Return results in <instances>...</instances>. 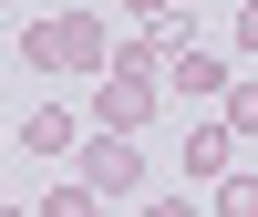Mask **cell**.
I'll return each instance as SVG.
<instances>
[{
  "label": "cell",
  "mask_w": 258,
  "mask_h": 217,
  "mask_svg": "<svg viewBox=\"0 0 258 217\" xmlns=\"http://www.w3.org/2000/svg\"><path fill=\"white\" fill-rule=\"evenodd\" d=\"M21 62H31V73L103 83L114 73V31H103V11H41V21H21Z\"/></svg>",
  "instance_id": "obj_1"
},
{
  "label": "cell",
  "mask_w": 258,
  "mask_h": 217,
  "mask_svg": "<svg viewBox=\"0 0 258 217\" xmlns=\"http://www.w3.org/2000/svg\"><path fill=\"white\" fill-rule=\"evenodd\" d=\"M155 103H165V52H155V41H124L114 73L93 83V135H145Z\"/></svg>",
  "instance_id": "obj_2"
},
{
  "label": "cell",
  "mask_w": 258,
  "mask_h": 217,
  "mask_svg": "<svg viewBox=\"0 0 258 217\" xmlns=\"http://www.w3.org/2000/svg\"><path fill=\"white\" fill-rule=\"evenodd\" d=\"M73 186H93V197H135V186H145V155H135V135H83V155H73Z\"/></svg>",
  "instance_id": "obj_3"
},
{
  "label": "cell",
  "mask_w": 258,
  "mask_h": 217,
  "mask_svg": "<svg viewBox=\"0 0 258 217\" xmlns=\"http://www.w3.org/2000/svg\"><path fill=\"white\" fill-rule=\"evenodd\" d=\"M186 186H227V176H238V135H227V114H197V124H186Z\"/></svg>",
  "instance_id": "obj_4"
},
{
  "label": "cell",
  "mask_w": 258,
  "mask_h": 217,
  "mask_svg": "<svg viewBox=\"0 0 258 217\" xmlns=\"http://www.w3.org/2000/svg\"><path fill=\"white\" fill-rule=\"evenodd\" d=\"M165 93H186V103H227V93H238V73H227L217 52H176V62H165Z\"/></svg>",
  "instance_id": "obj_5"
},
{
  "label": "cell",
  "mask_w": 258,
  "mask_h": 217,
  "mask_svg": "<svg viewBox=\"0 0 258 217\" xmlns=\"http://www.w3.org/2000/svg\"><path fill=\"white\" fill-rule=\"evenodd\" d=\"M21 155H83V124L62 114V103H31V114H21Z\"/></svg>",
  "instance_id": "obj_6"
},
{
  "label": "cell",
  "mask_w": 258,
  "mask_h": 217,
  "mask_svg": "<svg viewBox=\"0 0 258 217\" xmlns=\"http://www.w3.org/2000/svg\"><path fill=\"white\" fill-rule=\"evenodd\" d=\"M217 114H227V135H238V145H258V73H238V93H227Z\"/></svg>",
  "instance_id": "obj_7"
},
{
  "label": "cell",
  "mask_w": 258,
  "mask_h": 217,
  "mask_svg": "<svg viewBox=\"0 0 258 217\" xmlns=\"http://www.w3.org/2000/svg\"><path fill=\"white\" fill-rule=\"evenodd\" d=\"M217 217H258V166H238V176L217 186Z\"/></svg>",
  "instance_id": "obj_8"
},
{
  "label": "cell",
  "mask_w": 258,
  "mask_h": 217,
  "mask_svg": "<svg viewBox=\"0 0 258 217\" xmlns=\"http://www.w3.org/2000/svg\"><path fill=\"white\" fill-rule=\"evenodd\" d=\"M41 217H103V197H93V186H52V197H41Z\"/></svg>",
  "instance_id": "obj_9"
},
{
  "label": "cell",
  "mask_w": 258,
  "mask_h": 217,
  "mask_svg": "<svg viewBox=\"0 0 258 217\" xmlns=\"http://www.w3.org/2000/svg\"><path fill=\"white\" fill-rule=\"evenodd\" d=\"M135 217H197V197H145Z\"/></svg>",
  "instance_id": "obj_10"
},
{
  "label": "cell",
  "mask_w": 258,
  "mask_h": 217,
  "mask_svg": "<svg viewBox=\"0 0 258 217\" xmlns=\"http://www.w3.org/2000/svg\"><path fill=\"white\" fill-rule=\"evenodd\" d=\"M238 52H258V0H248V11H238Z\"/></svg>",
  "instance_id": "obj_11"
},
{
  "label": "cell",
  "mask_w": 258,
  "mask_h": 217,
  "mask_svg": "<svg viewBox=\"0 0 258 217\" xmlns=\"http://www.w3.org/2000/svg\"><path fill=\"white\" fill-rule=\"evenodd\" d=\"M0 217H21V207H0Z\"/></svg>",
  "instance_id": "obj_12"
}]
</instances>
